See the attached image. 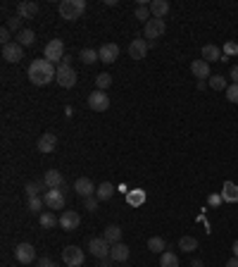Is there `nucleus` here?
Returning <instances> with one entry per match:
<instances>
[{
  "instance_id": "nucleus-1",
  "label": "nucleus",
  "mask_w": 238,
  "mask_h": 267,
  "mask_svg": "<svg viewBox=\"0 0 238 267\" xmlns=\"http://www.w3.org/2000/svg\"><path fill=\"white\" fill-rule=\"evenodd\" d=\"M57 77V67L53 62H48L45 57H39L29 65V81L36 84V86H45Z\"/></svg>"
},
{
  "instance_id": "nucleus-2",
  "label": "nucleus",
  "mask_w": 238,
  "mask_h": 267,
  "mask_svg": "<svg viewBox=\"0 0 238 267\" xmlns=\"http://www.w3.org/2000/svg\"><path fill=\"white\" fill-rule=\"evenodd\" d=\"M86 12V0H62L60 2V17L67 22H77Z\"/></svg>"
},
{
  "instance_id": "nucleus-3",
  "label": "nucleus",
  "mask_w": 238,
  "mask_h": 267,
  "mask_svg": "<svg viewBox=\"0 0 238 267\" xmlns=\"http://www.w3.org/2000/svg\"><path fill=\"white\" fill-rule=\"evenodd\" d=\"M43 57L48 60V62H62V57H65V43L60 39H53L45 43V50H43Z\"/></svg>"
},
{
  "instance_id": "nucleus-4",
  "label": "nucleus",
  "mask_w": 238,
  "mask_h": 267,
  "mask_svg": "<svg viewBox=\"0 0 238 267\" xmlns=\"http://www.w3.org/2000/svg\"><path fill=\"white\" fill-rule=\"evenodd\" d=\"M43 203L48 210H62L65 208V191L62 188H48L43 193Z\"/></svg>"
},
{
  "instance_id": "nucleus-5",
  "label": "nucleus",
  "mask_w": 238,
  "mask_h": 267,
  "mask_svg": "<svg viewBox=\"0 0 238 267\" xmlns=\"http://www.w3.org/2000/svg\"><path fill=\"white\" fill-rule=\"evenodd\" d=\"M83 260H86V255H83L81 248H77V246H67V248H62V263H65L67 267H81L83 265Z\"/></svg>"
},
{
  "instance_id": "nucleus-6",
  "label": "nucleus",
  "mask_w": 238,
  "mask_h": 267,
  "mask_svg": "<svg viewBox=\"0 0 238 267\" xmlns=\"http://www.w3.org/2000/svg\"><path fill=\"white\" fill-rule=\"evenodd\" d=\"M55 81H57L62 89H72V86H77V72H74V67L57 65V77H55Z\"/></svg>"
},
{
  "instance_id": "nucleus-7",
  "label": "nucleus",
  "mask_w": 238,
  "mask_h": 267,
  "mask_svg": "<svg viewBox=\"0 0 238 267\" xmlns=\"http://www.w3.org/2000/svg\"><path fill=\"white\" fill-rule=\"evenodd\" d=\"M88 107H91L93 112H105L107 107H110V95L105 91H100V89L91 91V95H88Z\"/></svg>"
},
{
  "instance_id": "nucleus-8",
  "label": "nucleus",
  "mask_w": 238,
  "mask_h": 267,
  "mask_svg": "<svg viewBox=\"0 0 238 267\" xmlns=\"http://www.w3.org/2000/svg\"><path fill=\"white\" fill-rule=\"evenodd\" d=\"M88 251L91 255H95L98 260H103V258H110V251H112V246L107 243L103 236H98V239H91L88 241Z\"/></svg>"
},
{
  "instance_id": "nucleus-9",
  "label": "nucleus",
  "mask_w": 238,
  "mask_h": 267,
  "mask_svg": "<svg viewBox=\"0 0 238 267\" xmlns=\"http://www.w3.org/2000/svg\"><path fill=\"white\" fill-rule=\"evenodd\" d=\"M14 258H17V263H22V265H31V263L36 260V248H34L31 243H19V246L14 248Z\"/></svg>"
},
{
  "instance_id": "nucleus-10",
  "label": "nucleus",
  "mask_w": 238,
  "mask_h": 267,
  "mask_svg": "<svg viewBox=\"0 0 238 267\" xmlns=\"http://www.w3.org/2000/svg\"><path fill=\"white\" fill-rule=\"evenodd\" d=\"M74 191H77V196H81V198H91V196H95L98 186L93 184L88 177H79V179L74 181Z\"/></svg>"
},
{
  "instance_id": "nucleus-11",
  "label": "nucleus",
  "mask_w": 238,
  "mask_h": 267,
  "mask_svg": "<svg viewBox=\"0 0 238 267\" xmlns=\"http://www.w3.org/2000/svg\"><path fill=\"white\" fill-rule=\"evenodd\" d=\"M167 31V24H164V19H150L146 27H143V34H146V39H150V41H155V39H159L162 34Z\"/></svg>"
},
{
  "instance_id": "nucleus-12",
  "label": "nucleus",
  "mask_w": 238,
  "mask_h": 267,
  "mask_svg": "<svg viewBox=\"0 0 238 267\" xmlns=\"http://www.w3.org/2000/svg\"><path fill=\"white\" fill-rule=\"evenodd\" d=\"M79 224H81V217L77 210H62V215H60V227L65 229V231H74Z\"/></svg>"
},
{
  "instance_id": "nucleus-13",
  "label": "nucleus",
  "mask_w": 238,
  "mask_h": 267,
  "mask_svg": "<svg viewBox=\"0 0 238 267\" xmlns=\"http://www.w3.org/2000/svg\"><path fill=\"white\" fill-rule=\"evenodd\" d=\"M148 48H150V43L146 39H133L129 43V57L131 60H143L148 55Z\"/></svg>"
},
{
  "instance_id": "nucleus-14",
  "label": "nucleus",
  "mask_w": 238,
  "mask_h": 267,
  "mask_svg": "<svg viewBox=\"0 0 238 267\" xmlns=\"http://www.w3.org/2000/svg\"><path fill=\"white\" fill-rule=\"evenodd\" d=\"M2 57L7 60V62H22L24 60V48L14 41V43H10V45H2Z\"/></svg>"
},
{
  "instance_id": "nucleus-15",
  "label": "nucleus",
  "mask_w": 238,
  "mask_h": 267,
  "mask_svg": "<svg viewBox=\"0 0 238 267\" xmlns=\"http://www.w3.org/2000/svg\"><path fill=\"white\" fill-rule=\"evenodd\" d=\"M55 148H57V134L55 132H45L39 138V143H36V150L39 153H53Z\"/></svg>"
},
{
  "instance_id": "nucleus-16",
  "label": "nucleus",
  "mask_w": 238,
  "mask_h": 267,
  "mask_svg": "<svg viewBox=\"0 0 238 267\" xmlns=\"http://www.w3.org/2000/svg\"><path fill=\"white\" fill-rule=\"evenodd\" d=\"M100 62H105V65H112V62H117L119 57V45L117 43H105V45H100Z\"/></svg>"
},
{
  "instance_id": "nucleus-17",
  "label": "nucleus",
  "mask_w": 238,
  "mask_h": 267,
  "mask_svg": "<svg viewBox=\"0 0 238 267\" xmlns=\"http://www.w3.org/2000/svg\"><path fill=\"white\" fill-rule=\"evenodd\" d=\"M36 14H39V5L34 0H22L17 5V17H22V19H34Z\"/></svg>"
},
{
  "instance_id": "nucleus-18",
  "label": "nucleus",
  "mask_w": 238,
  "mask_h": 267,
  "mask_svg": "<svg viewBox=\"0 0 238 267\" xmlns=\"http://www.w3.org/2000/svg\"><path fill=\"white\" fill-rule=\"evenodd\" d=\"M191 72H193V77H198V81H205L207 77H212L210 74V62H205L202 57L191 62Z\"/></svg>"
},
{
  "instance_id": "nucleus-19",
  "label": "nucleus",
  "mask_w": 238,
  "mask_h": 267,
  "mask_svg": "<svg viewBox=\"0 0 238 267\" xmlns=\"http://www.w3.org/2000/svg\"><path fill=\"white\" fill-rule=\"evenodd\" d=\"M43 181L48 184V188H65V177L57 170H48V172L43 174Z\"/></svg>"
},
{
  "instance_id": "nucleus-20",
  "label": "nucleus",
  "mask_w": 238,
  "mask_h": 267,
  "mask_svg": "<svg viewBox=\"0 0 238 267\" xmlns=\"http://www.w3.org/2000/svg\"><path fill=\"white\" fill-rule=\"evenodd\" d=\"M169 7H172V5H169L167 0H153V2H150V14H153L155 19H164V17L169 14Z\"/></svg>"
},
{
  "instance_id": "nucleus-21",
  "label": "nucleus",
  "mask_w": 238,
  "mask_h": 267,
  "mask_svg": "<svg viewBox=\"0 0 238 267\" xmlns=\"http://www.w3.org/2000/svg\"><path fill=\"white\" fill-rule=\"evenodd\" d=\"M202 60L205 62H219V60H224V53H222V48H217V45H202Z\"/></svg>"
},
{
  "instance_id": "nucleus-22",
  "label": "nucleus",
  "mask_w": 238,
  "mask_h": 267,
  "mask_svg": "<svg viewBox=\"0 0 238 267\" xmlns=\"http://www.w3.org/2000/svg\"><path fill=\"white\" fill-rule=\"evenodd\" d=\"M110 258L115 260V263H124V260H129V246L126 243H115L112 246V251H110Z\"/></svg>"
},
{
  "instance_id": "nucleus-23",
  "label": "nucleus",
  "mask_w": 238,
  "mask_h": 267,
  "mask_svg": "<svg viewBox=\"0 0 238 267\" xmlns=\"http://www.w3.org/2000/svg\"><path fill=\"white\" fill-rule=\"evenodd\" d=\"M219 193H222L224 203H238V184H234V181H224V188Z\"/></svg>"
},
{
  "instance_id": "nucleus-24",
  "label": "nucleus",
  "mask_w": 238,
  "mask_h": 267,
  "mask_svg": "<svg viewBox=\"0 0 238 267\" xmlns=\"http://www.w3.org/2000/svg\"><path fill=\"white\" fill-rule=\"evenodd\" d=\"M103 239H105L110 246H115V243L121 241V229H119L117 224H107L105 231H103Z\"/></svg>"
},
{
  "instance_id": "nucleus-25",
  "label": "nucleus",
  "mask_w": 238,
  "mask_h": 267,
  "mask_svg": "<svg viewBox=\"0 0 238 267\" xmlns=\"http://www.w3.org/2000/svg\"><path fill=\"white\" fill-rule=\"evenodd\" d=\"M126 203L131 205V208H138V205H143L146 203V191L143 188H133L126 193Z\"/></svg>"
},
{
  "instance_id": "nucleus-26",
  "label": "nucleus",
  "mask_w": 238,
  "mask_h": 267,
  "mask_svg": "<svg viewBox=\"0 0 238 267\" xmlns=\"http://www.w3.org/2000/svg\"><path fill=\"white\" fill-rule=\"evenodd\" d=\"M39 222H40V227H43V229H53V227L60 224V217H57L53 210H48V213H40Z\"/></svg>"
},
{
  "instance_id": "nucleus-27",
  "label": "nucleus",
  "mask_w": 238,
  "mask_h": 267,
  "mask_svg": "<svg viewBox=\"0 0 238 267\" xmlns=\"http://www.w3.org/2000/svg\"><path fill=\"white\" fill-rule=\"evenodd\" d=\"M14 41L22 45V48H27V45H34V41H36V34L31 31V29H22L17 36H14Z\"/></svg>"
},
{
  "instance_id": "nucleus-28",
  "label": "nucleus",
  "mask_w": 238,
  "mask_h": 267,
  "mask_svg": "<svg viewBox=\"0 0 238 267\" xmlns=\"http://www.w3.org/2000/svg\"><path fill=\"white\" fill-rule=\"evenodd\" d=\"M112 193H115V184H110V181H103L98 191H95V198L98 200H110L112 198Z\"/></svg>"
},
{
  "instance_id": "nucleus-29",
  "label": "nucleus",
  "mask_w": 238,
  "mask_h": 267,
  "mask_svg": "<svg viewBox=\"0 0 238 267\" xmlns=\"http://www.w3.org/2000/svg\"><path fill=\"white\" fill-rule=\"evenodd\" d=\"M79 60L83 65H95V62L100 60V55H98V50H93V48H83L79 53Z\"/></svg>"
},
{
  "instance_id": "nucleus-30",
  "label": "nucleus",
  "mask_w": 238,
  "mask_h": 267,
  "mask_svg": "<svg viewBox=\"0 0 238 267\" xmlns=\"http://www.w3.org/2000/svg\"><path fill=\"white\" fill-rule=\"evenodd\" d=\"M210 89L212 91H226L229 89V81L224 74H212L210 77Z\"/></svg>"
},
{
  "instance_id": "nucleus-31",
  "label": "nucleus",
  "mask_w": 238,
  "mask_h": 267,
  "mask_svg": "<svg viewBox=\"0 0 238 267\" xmlns=\"http://www.w3.org/2000/svg\"><path fill=\"white\" fill-rule=\"evenodd\" d=\"M24 191H27V196H29V198H34V196H39L40 191H48V184H45L43 179H40V181H29Z\"/></svg>"
},
{
  "instance_id": "nucleus-32",
  "label": "nucleus",
  "mask_w": 238,
  "mask_h": 267,
  "mask_svg": "<svg viewBox=\"0 0 238 267\" xmlns=\"http://www.w3.org/2000/svg\"><path fill=\"white\" fill-rule=\"evenodd\" d=\"M179 248H181L184 253H193V251L198 248V239H196V236H181V241H179Z\"/></svg>"
},
{
  "instance_id": "nucleus-33",
  "label": "nucleus",
  "mask_w": 238,
  "mask_h": 267,
  "mask_svg": "<svg viewBox=\"0 0 238 267\" xmlns=\"http://www.w3.org/2000/svg\"><path fill=\"white\" fill-rule=\"evenodd\" d=\"M148 251L162 255L167 251V243H164V239H159V236H153V239H148Z\"/></svg>"
},
{
  "instance_id": "nucleus-34",
  "label": "nucleus",
  "mask_w": 238,
  "mask_h": 267,
  "mask_svg": "<svg viewBox=\"0 0 238 267\" xmlns=\"http://www.w3.org/2000/svg\"><path fill=\"white\" fill-rule=\"evenodd\" d=\"M159 267H179V258H176V253L164 251V253L159 255Z\"/></svg>"
},
{
  "instance_id": "nucleus-35",
  "label": "nucleus",
  "mask_w": 238,
  "mask_h": 267,
  "mask_svg": "<svg viewBox=\"0 0 238 267\" xmlns=\"http://www.w3.org/2000/svg\"><path fill=\"white\" fill-rule=\"evenodd\" d=\"M148 17H150V5H148L146 0H141V2L136 5V19H141V22L148 24V22H150Z\"/></svg>"
},
{
  "instance_id": "nucleus-36",
  "label": "nucleus",
  "mask_w": 238,
  "mask_h": 267,
  "mask_svg": "<svg viewBox=\"0 0 238 267\" xmlns=\"http://www.w3.org/2000/svg\"><path fill=\"white\" fill-rule=\"evenodd\" d=\"M110 84H112V77L110 74H98L95 77V89H100V91L110 89Z\"/></svg>"
},
{
  "instance_id": "nucleus-37",
  "label": "nucleus",
  "mask_w": 238,
  "mask_h": 267,
  "mask_svg": "<svg viewBox=\"0 0 238 267\" xmlns=\"http://www.w3.org/2000/svg\"><path fill=\"white\" fill-rule=\"evenodd\" d=\"M43 205H45V203H43V198H40V196L29 198V210H31V213H40V210H43Z\"/></svg>"
},
{
  "instance_id": "nucleus-38",
  "label": "nucleus",
  "mask_w": 238,
  "mask_h": 267,
  "mask_svg": "<svg viewBox=\"0 0 238 267\" xmlns=\"http://www.w3.org/2000/svg\"><path fill=\"white\" fill-rule=\"evenodd\" d=\"M222 53L229 55V57L238 55V43H236V41H226V43H224V50H222Z\"/></svg>"
},
{
  "instance_id": "nucleus-39",
  "label": "nucleus",
  "mask_w": 238,
  "mask_h": 267,
  "mask_svg": "<svg viewBox=\"0 0 238 267\" xmlns=\"http://www.w3.org/2000/svg\"><path fill=\"white\" fill-rule=\"evenodd\" d=\"M5 27L10 29V31H14V34H19V31H22V17H12V19H7Z\"/></svg>"
},
{
  "instance_id": "nucleus-40",
  "label": "nucleus",
  "mask_w": 238,
  "mask_h": 267,
  "mask_svg": "<svg viewBox=\"0 0 238 267\" xmlns=\"http://www.w3.org/2000/svg\"><path fill=\"white\" fill-rule=\"evenodd\" d=\"M226 100H229V103H238V84H231V86L226 89Z\"/></svg>"
},
{
  "instance_id": "nucleus-41",
  "label": "nucleus",
  "mask_w": 238,
  "mask_h": 267,
  "mask_svg": "<svg viewBox=\"0 0 238 267\" xmlns=\"http://www.w3.org/2000/svg\"><path fill=\"white\" fill-rule=\"evenodd\" d=\"M10 36H12V31H10L7 27L0 29V43H2V45H10V43H12V41H10Z\"/></svg>"
},
{
  "instance_id": "nucleus-42",
  "label": "nucleus",
  "mask_w": 238,
  "mask_h": 267,
  "mask_svg": "<svg viewBox=\"0 0 238 267\" xmlns=\"http://www.w3.org/2000/svg\"><path fill=\"white\" fill-rule=\"evenodd\" d=\"M98 203H100V200L95 198V196H91V198H83V205H86V210H88V213H93V210L98 208Z\"/></svg>"
},
{
  "instance_id": "nucleus-43",
  "label": "nucleus",
  "mask_w": 238,
  "mask_h": 267,
  "mask_svg": "<svg viewBox=\"0 0 238 267\" xmlns=\"http://www.w3.org/2000/svg\"><path fill=\"white\" fill-rule=\"evenodd\" d=\"M222 200H224L222 198V193H212L210 198H207V203H210L212 208H217V205H222Z\"/></svg>"
},
{
  "instance_id": "nucleus-44",
  "label": "nucleus",
  "mask_w": 238,
  "mask_h": 267,
  "mask_svg": "<svg viewBox=\"0 0 238 267\" xmlns=\"http://www.w3.org/2000/svg\"><path fill=\"white\" fill-rule=\"evenodd\" d=\"M36 267H55V263L50 258H39V260H36Z\"/></svg>"
},
{
  "instance_id": "nucleus-45",
  "label": "nucleus",
  "mask_w": 238,
  "mask_h": 267,
  "mask_svg": "<svg viewBox=\"0 0 238 267\" xmlns=\"http://www.w3.org/2000/svg\"><path fill=\"white\" fill-rule=\"evenodd\" d=\"M229 77H231V81H234V84H238V65H236V67H231Z\"/></svg>"
},
{
  "instance_id": "nucleus-46",
  "label": "nucleus",
  "mask_w": 238,
  "mask_h": 267,
  "mask_svg": "<svg viewBox=\"0 0 238 267\" xmlns=\"http://www.w3.org/2000/svg\"><path fill=\"white\" fill-rule=\"evenodd\" d=\"M112 263H115L112 258H110V260H107V258H103V260H100V267H112Z\"/></svg>"
},
{
  "instance_id": "nucleus-47",
  "label": "nucleus",
  "mask_w": 238,
  "mask_h": 267,
  "mask_svg": "<svg viewBox=\"0 0 238 267\" xmlns=\"http://www.w3.org/2000/svg\"><path fill=\"white\" fill-rule=\"evenodd\" d=\"M224 267H238V258H231V260H226Z\"/></svg>"
},
{
  "instance_id": "nucleus-48",
  "label": "nucleus",
  "mask_w": 238,
  "mask_h": 267,
  "mask_svg": "<svg viewBox=\"0 0 238 267\" xmlns=\"http://www.w3.org/2000/svg\"><path fill=\"white\" fill-rule=\"evenodd\" d=\"M231 251H234V258H238V239L234 241V246H231Z\"/></svg>"
},
{
  "instance_id": "nucleus-49",
  "label": "nucleus",
  "mask_w": 238,
  "mask_h": 267,
  "mask_svg": "<svg viewBox=\"0 0 238 267\" xmlns=\"http://www.w3.org/2000/svg\"><path fill=\"white\" fill-rule=\"evenodd\" d=\"M191 267H202V263H200V260H193V263H191Z\"/></svg>"
}]
</instances>
